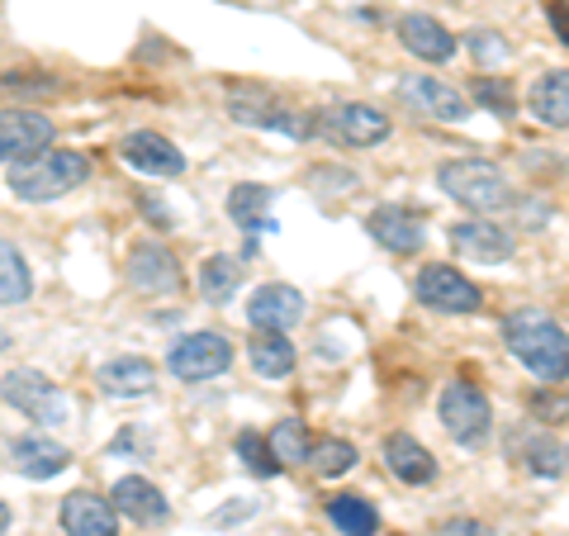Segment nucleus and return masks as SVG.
<instances>
[{"label":"nucleus","instance_id":"16","mask_svg":"<svg viewBox=\"0 0 569 536\" xmlns=\"http://www.w3.org/2000/svg\"><path fill=\"white\" fill-rule=\"evenodd\" d=\"M328 129L342 142H351V148H370V142L389 138V119L376 110V105L351 100V105H337V110L328 115Z\"/></svg>","mask_w":569,"mask_h":536},{"label":"nucleus","instance_id":"1","mask_svg":"<svg viewBox=\"0 0 569 536\" xmlns=\"http://www.w3.org/2000/svg\"><path fill=\"white\" fill-rule=\"evenodd\" d=\"M503 337H508V351L537 375L546 385H560L565 380V366H569V347H565V328L556 324L550 314L541 309H518L508 314L503 324Z\"/></svg>","mask_w":569,"mask_h":536},{"label":"nucleus","instance_id":"11","mask_svg":"<svg viewBox=\"0 0 569 536\" xmlns=\"http://www.w3.org/2000/svg\"><path fill=\"white\" fill-rule=\"evenodd\" d=\"M52 142V119L33 115V110H6L0 115V162H10V157H33L43 152Z\"/></svg>","mask_w":569,"mask_h":536},{"label":"nucleus","instance_id":"38","mask_svg":"<svg viewBox=\"0 0 569 536\" xmlns=\"http://www.w3.org/2000/svg\"><path fill=\"white\" fill-rule=\"evenodd\" d=\"M6 527H10V508L0 504V536H6Z\"/></svg>","mask_w":569,"mask_h":536},{"label":"nucleus","instance_id":"15","mask_svg":"<svg viewBox=\"0 0 569 536\" xmlns=\"http://www.w3.org/2000/svg\"><path fill=\"white\" fill-rule=\"evenodd\" d=\"M451 247L470 261H508L512 257V234L485 219H466L451 228Z\"/></svg>","mask_w":569,"mask_h":536},{"label":"nucleus","instance_id":"30","mask_svg":"<svg viewBox=\"0 0 569 536\" xmlns=\"http://www.w3.org/2000/svg\"><path fill=\"white\" fill-rule=\"evenodd\" d=\"M309 466H313L318 475H323V479L347 475V470L356 466V446H351V441H342V437H328V441L309 446Z\"/></svg>","mask_w":569,"mask_h":536},{"label":"nucleus","instance_id":"7","mask_svg":"<svg viewBox=\"0 0 569 536\" xmlns=\"http://www.w3.org/2000/svg\"><path fill=\"white\" fill-rule=\"evenodd\" d=\"M413 295L437 314H475L479 309L475 280H466L456 266H422L413 280Z\"/></svg>","mask_w":569,"mask_h":536},{"label":"nucleus","instance_id":"24","mask_svg":"<svg viewBox=\"0 0 569 536\" xmlns=\"http://www.w3.org/2000/svg\"><path fill=\"white\" fill-rule=\"evenodd\" d=\"M531 110L550 129H565L569 123V77L565 71H546V77L531 86Z\"/></svg>","mask_w":569,"mask_h":536},{"label":"nucleus","instance_id":"6","mask_svg":"<svg viewBox=\"0 0 569 536\" xmlns=\"http://www.w3.org/2000/svg\"><path fill=\"white\" fill-rule=\"evenodd\" d=\"M441 423H447V433H451L460 446H479V441L489 437V423H493L489 399L479 395L475 385L456 380V385L441 389Z\"/></svg>","mask_w":569,"mask_h":536},{"label":"nucleus","instance_id":"33","mask_svg":"<svg viewBox=\"0 0 569 536\" xmlns=\"http://www.w3.org/2000/svg\"><path fill=\"white\" fill-rule=\"evenodd\" d=\"M531 470L560 479L565 475V446L550 441V437H537V441H531Z\"/></svg>","mask_w":569,"mask_h":536},{"label":"nucleus","instance_id":"13","mask_svg":"<svg viewBox=\"0 0 569 536\" xmlns=\"http://www.w3.org/2000/svg\"><path fill=\"white\" fill-rule=\"evenodd\" d=\"M228 110H233V119L238 123H257V129H290L295 138H305L309 133V123H295V115H284L280 105H276V96L271 91H261V86H238L233 96H228Z\"/></svg>","mask_w":569,"mask_h":536},{"label":"nucleus","instance_id":"27","mask_svg":"<svg viewBox=\"0 0 569 536\" xmlns=\"http://www.w3.org/2000/svg\"><path fill=\"white\" fill-rule=\"evenodd\" d=\"M266 451H271L276 466H305L309 460V437H305V423L299 418H280L266 437Z\"/></svg>","mask_w":569,"mask_h":536},{"label":"nucleus","instance_id":"20","mask_svg":"<svg viewBox=\"0 0 569 536\" xmlns=\"http://www.w3.org/2000/svg\"><path fill=\"white\" fill-rule=\"evenodd\" d=\"M370 234H376L380 247H389V252H399V257L418 252V247L427 242L422 219L418 214H408V209H399V205H385V209L370 214Z\"/></svg>","mask_w":569,"mask_h":536},{"label":"nucleus","instance_id":"14","mask_svg":"<svg viewBox=\"0 0 569 536\" xmlns=\"http://www.w3.org/2000/svg\"><path fill=\"white\" fill-rule=\"evenodd\" d=\"M114 513H123V517H133V523H142V527H157V523H167V513H171V504L162 498V489L152 485V479H142V475H123L119 485H114Z\"/></svg>","mask_w":569,"mask_h":536},{"label":"nucleus","instance_id":"8","mask_svg":"<svg viewBox=\"0 0 569 536\" xmlns=\"http://www.w3.org/2000/svg\"><path fill=\"white\" fill-rule=\"evenodd\" d=\"M305 318V295L295 290V285H261V290L247 299V324L257 332H284Z\"/></svg>","mask_w":569,"mask_h":536},{"label":"nucleus","instance_id":"28","mask_svg":"<svg viewBox=\"0 0 569 536\" xmlns=\"http://www.w3.org/2000/svg\"><path fill=\"white\" fill-rule=\"evenodd\" d=\"M29 290H33L29 261L20 257L14 242H0V304H24Z\"/></svg>","mask_w":569,"mask_h":536},{"label":"nucleus","instance_id":"26","mask_svg":"<svg viewBox=\"0 0 569 536\" xmlns=\"http://www.w3.org/2000/svg\"><path fill=\"white\" fill-rule=\"evenodd\" d=\"M252 366L257 375H266V380H284V375L295 370V347L284 332H261L252 343Z\"/></svg>","mask_w":569,"mask_h":536},{"label":"nucleus","instance_id":"34","mask_svg":"<svg viewBox=\"0 0 569 536\" xmlns=\"http://www.w3.org/2000/svg\"><path fill=\"white\" fill-rule=\"evenodd\" d=\"M475 100H479V105H493L498 115H512V100H508L503 91H498L493 81H479V86H475Z\"/></svg>","mask_w":569,"mask_h":536},{"label":"nucleus","instance_id":"3","mask_svg":"<svg viewBox=\"0 0 569 536\" xmlns=\"http://www.w3.org/2000/svg\"><path fill=\"white\" fill-rule=\"evenodd\" d=\"M437 181L456 205H466L475 214H493V209H503L512 200L508 176L493 162H447L437 171Z\"/></svg>","mask_w":569,"mask_h":536},{"label":"nucleus","instance_id":"23","mask_svg":"<svg viewBox=\"0 0 569 536\" xmlns=\"http://www.w3.org/2000/svg\"><path fill=\"white\" fill-rule=\"evenodd\" d=\"M271 205H276V195L266 186H238L228 195V214H233V224L247 228V234H276Z\"/></svg>","mask_w":569,"mask_h":536},{"label":"nucleus","instance_id":"12","mask_svg":"<svg viewBox=\"0 0 569 536\" xmlns=\"http://www.w3.org/2000/svg\"><path fill=\"white\" fill-rule=\"evenodd\" d=\"M129 285H133L138 295H171V290H181L176 257L167 252V247H157V242L133 247V257H129Z\"/></svg>","mask_w":569,"mask_h":536},{"label":"nucleus","instance_id":"39","mask_svg":"<svg viewBox=\"0 0 569 536\" xmlns=\"http://www.w3.org/2000/svg\"><path fill=\"white\" fill-rule=\"evenodd\" d=\"M0 351H6V332H0Z\"/></svg>","mask_w":569,"mask_h":536},{"label":"nucleus","instance_id":"18","mask_svg":"<svg viewBox=\"0 0 569 536\" xmlns=\"http://www.w3.org/2000/svg\"><path fill=\"white\" fill-rule=\"evenodd\" d=\"M399 43L413 52V58H422V62H447L456 52L451 29L437 24L432 14H403V20H399Z\"/></svg>","mask_w":569,"mask_h":536},{"label":"nucleus","instance_id":"17","mask_svg":"<svg viewBox=\"0 0 569 536\" xmlns=\"http://www.w3.org/2000/svg\"><path fill=\"white\" fill-rule=\"evenodd\" d=\"M123 162L148 171V176H181L186 171V157L176 142H167L162 133H129L123 138Z\"/></svg>","mask_w":569,"mask_h":536},{"label":"nucleus","instance_id":"25","mask_svg":"<svg viewBox=\"0 0 569 536\" xmlns=\"http://www.w3.org/2000/svg\"><path fill=\"white\" fill-rule=\"evenodd\" d=\"M328 517L342 536H376V527H380V513L370 508L361 494H337L328 504Z\"/></svg>","mask_w":569,"mask_h":536},{"label":"nucleus","instance_id":"2","mask_svg":"<svg viewBox=\"0 0 569 536\" xmlns=\"http://www.w3.org/2000/svg\"><path fill=\"white\" fill-rule=\"evenodd\" d=\"M86 171H91V162L71 148L33 152V157H24V162L10 167V190L29 205H43V200H58V195L77 190L86 181Z\"/></svg>","mask_w":569,"mask_h":536},{"label":"nucleus","instance_id":"4","mask_svg":"<svg viewBox=\"0 0 569 536\" xmlns=\"http://www.w3.org/2000/svg\"><path fill=\"white\" fill-rule=\"evenodd\" d=\"M0 399L10 408H20V414H29L33 423H67V395L48 380V375L29 370V366L10 370L6 380H0Z\"/></svg>","mask_w":569,"mask_h":536},{"label":"nucleus","instance_id":"31","mask_svg":"<svg viewBox=\"0 0 569 536\" xmlns=\"http://www.w3.org/2000/svg\"><path fill=\"white\" fill-rule=\"evenodd\" d=\"M470 52H475V62H489V67H498V62H508L512 58V43L503 39V33H493V29H479V33H470Z\"/></svg>","mask_w":569,"mask_h":536},{"label":"nucleus","instance_id":"35","mask_svg":"<svg viewBox=\"0 0 569 536\" xmlns=\"http://www.w3.org/2000/svg\"><path fill=\"white\" fill-rule=\"evenodd\" d=\"M437 536H489L485 523H475V517H451V523H441Z\"/></svg>","mask_w":569,"mask_h":536},{"label":"nucleus","instance_id":"29","mask_svg":"<svg viewBox=\"0 0 569 536\" xmlns=\"http://www.w3.org/2000/svg\"><path fill=\"white\" fill-rule=\"evenodd\" d=\"M238 280H242V261L238 257H209L204 266H200V295L209 299V304H223L228 295L238 290Z\"/></svg>","mask_w":569,"mask_h":536},{"label":"nucleus","instance_id":"9","mask_svg":"<svg viewBox=\"0 0 569 536\" xmlns=\"http://www.w3.org/2000/svg\"><path fill=\"white\" fill-rule=\"evenodd\" d=\"M62 532L67 536H119V513L110 498L91 489H71L62 498Z\"/></svg>","mask_w":569,"mask_h":536},{"label":"nucleus","instance_id":"10","mask_svg":"<svg viewBox=\"0 0 569 536\" xmlns=\"http://www.w3.org/2000/svg\"><path fill=\"white\" fill-rule=\"evenodd\" d=\"M399 100L408 105V110H418L427 119H441V123L466 119V100H460L447 81H432V77H399Z\"/></svg>","mask_w":569,"mask_h":536},{"label":"nucleus","instance_id":"19","mask_svg":"<svg viewBox=\"0 0 569 536\" xmlns=\"http://www.w3.org/2000/svg\"><path fill=\"white\" fill-rule=\"evenodd\" d=\"M67 460H71V451H67L62 441H52V437H20V441L10 446V466L20 470L24 479H52V475H62Z\"/></svg>","mask_w":569,"mask_h":536},{"label":"nucleus","instance_id":"5","mask_svg":"<svg viewBox=\"0 0 569 536\" xmlns=\"http://www.w3.org/2000/svg\"><path fill=\"white\" fill-rule=\"evenodd\" d=\"M167 366H171L176 380L194 385V380H209V375H223L228 366H233V347H228L223 332H190L171 347Z\"/></svg>","mask_w":569,"mask_h":536},{"label":"nucleus","instance_id":"21","mask_svg":"<svg viewBox=\"0 0 569 536\" xmlns=\"http://www.w3.org/2000/svg\"><path fill=\"white\" fill-rule=\"evenodd\" d=\"M385 460H389V470H395L403 485H427V479L437 475V460L432 451L418 441V437H408V433H395V437H385Z\"/></svg>","mask_w":569,"mask_h":536},{"label":"nucleus","instance_id":"36","mask_svg":"<svg viewBox=\"0 0 569 536\" xmlns=\"http://www.w3.org/2000/svg\"><path fill=\"white\" fill-rule=\"evenodd\" d=\"M0 91H24V96H58V81H43V86H33L29 77L20 81V77H6L0 81Z\"/></svg>","mask_w":569,"mask_h":536},{"label":"nucleus","instance_id":"32","mask_svg":"<svg viewBox=\"0 0 569 536\" xmlns=\"http://www.w3.org/2000/svg\"><path fill=\"white\" fill-rule=\"evenodd\" d=\"M238 456H242V466H252L261 479H271L280 466L271 460V451H266V441L257 433H238Z\"/></svg>","mask_w":569,"mask_h":536},{"label":"nucleus","instance_id":"22","mask_svg":"<svg viewBox=\"0 0 569 536\" xmlns=\"http://www.w3.org/2000/svg\"><path fill=\"white\" fill-rule=\"evenodd\" d=\"M96 380H100L104 395H114V399H138V395H148V389L157 385V370H152V361H142V356H119V361L100 366Z\"/></svg>","mask_w":569,"mask_h":536},{"label":"nucleus","instance_id":"37","mask_svg":"<svg viewBox=\"0 0 569 536\" xmlns=\"http://www.w3.org/2000/svg\"><path fill=\"white\" fill-rule=\"evenodd\" d=\"M546 14L556 20V33H560V43H565V14H560V0H546Z\"/></svg>","mask_w":569,"mask_h":536}]
</instances>
